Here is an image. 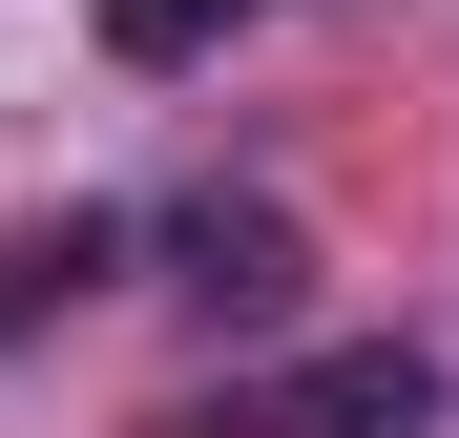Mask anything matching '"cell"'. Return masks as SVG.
<instances>
[{
	"mask_svg": "<svg viewBox=\"0 0 459 438\" xmlns=\"http://www.w3.org/2000/svg\"><path fill=\"white\" fill-rule=\"evenodd\" d=\"M230 21H272V0H105V63H209Z\"/></svg>",
	"mask_w": 459,
	"mask_h": 438,
	"instance_id": "277c9868",
	"label": "cell"
},
{
	"mask_svg": "<svg viewBox=\"0 0 459 438\" xmlns=\"http://www.w3.org/2000/svg\"><path fill=\"white\" fill-rule=\"evenodd\" d=\"M105 271H126V209H42V230H0V334H42V313H84Z\"/></svg>",
	"mask_w": 459,
	"mask_h": 438,
	"instance_id": "3957f363",
	"label": "cell"
},
{
	"mask_svg": "<svg viewBox=\"0 0 459 438\" xmlns=\"http://www.w3.org/2000/svg\"><path fill=\"white\" fill-rule=\"evenodd\" d=\"M168 292L209 334H292V313H314V230H292L272 188H188L168 209Z\"/></svg>",
	"mask_w": 459,
	"mask_h": 438,
	"instance_id": "6da1fadb",
	"label": "cell"
},
{
	"mask_svg": "<svg viewBox=\"0 0 459 438\" xmlns=\"http://www.w3.org/2000/svg\"><path fill=\"white\" fill-rule=\"evenodd\" d=\"M418 417H438V355L418 334H334L314 376L272 397V438H418Z\"/></svg>",
	"mask_w": 459,
	"mask_h": 438,
	"instance_id": "7a4b0ae2",
	"label": "cell"
}]
</instances>
